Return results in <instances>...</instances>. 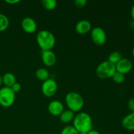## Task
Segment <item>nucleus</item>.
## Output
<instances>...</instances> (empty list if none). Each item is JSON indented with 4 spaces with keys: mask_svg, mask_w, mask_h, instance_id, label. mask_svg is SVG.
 <instances>
[{
    "mask_svg": "<svg viewBox=\"0 0 134 134\" xmlns=\"http://www.w3.org/2000/svg\"><path fill=\"white\" fill-rule=\"evenodd\" d=\"M73 126L79 133H88L92 130L93 122L87 113L82 112L75 116Z\"/></svg>",
    "mask_w": 134,
    "mask_h": 134,
    "instance_id": "obj_1",
    "label": "nucleus"
},
{
    "mask_svg": "<svg viewBox=\"0 0 134 134\" xmlns=\"http://www.w3.org/2000/svg\"><path fill=\"white\" fill-rule=\"evenodd\" d=\"M37 42L42 51L51 50L54 46L56 39L52 33L48 30H41L37 35Z\"/></svg>",
    "mask_w": 134,
    "mask_h": 134,
    "instance_id": "obj_2",
    "label": "nucleus"
},
{
    "mask_svg": "<svg viewBox=\"0 0 134 134\" xmlns=\"http://www.w3.org/2000/svg\"><path fill=\"white\" fill-rule=\"evenodd\" d=\"M65 103L69 110L74 113L78 112L83 107L84 99L79 93L70 92L65 96Z\"/></svg>",
    "mask_w": 134,
    "mask_h": 134,
    "instance_id": "obj_3",
    "label": "nucleus"
},
{
    "mask_svg": "<svg viewBox=\"0 0 134 134\" xmlns=\"http://www.w3.org/2000/svg\"><path fill=\"white\" fill-rule=\"evenodd\" d=\"M116 71V67L115 64H112L108 60L100 63L96 69V75L99 78L103 79L112 78L113 75Z\"/></svg>",
    "mask_w": 134,
    "mask_h": 134,
    "instance_id": "obj_4",
    "label": "nucleus"
},
{
    "mask_svg": "<svg viewBox=\"0 0 134 134\" xmlns=\"http://www.w3.org/2000/svg\"><path fill=\"white\" fill-rule=\"evenodd\" d=\"M15 101V93L10 88L4 87L0 88V105L3 107H10Z\"/></svg>",
    "mask_w": 134,
    "mask_h": 134,
    "instance_id": "obj_5",
    "label": "nucleus"
},
{
    "mask_svg": "<svg viewBox=\"0 0 134 134\" xmlns=\"http://www.w3.org/2000/svg\"><path fill=\"white\" fill-rule=\"evenodd\" d=\"M58 85L56 81L53 79H48L43 82L41 90L43 95L47 97H52L56 94Z\"/></svg>",
    "mask_w": 134,
    "mask_h": 134,
    "instance_id": "obj_6",
    "label": "nucleus"
},
{
    "mask_svg": "<svg viewBox=\"0 0 134 134\" xmlns=\"http://www.w3.org/2000/svg\"><path fill=\"white\" fill-rule=\"evenodd\" d=\"M91 38L97 45H103L107 39V35L102 27H95L91 30Z\"/></svg>",
    "mask_w": 134,
    "mask_h": 134,
    "instance_id": "obj_7",
    "label": "nucleus"
},
{
    "mask_svg": "<svg viewBox=\"0 0 134 134\" xmlns=\"http://www.w3.org/2000/svg\"><path fill=\"white\" fill-rule=\"evenodd\" d=\"M115 67L116 71L125 75L132 70L133 64L129 59L122 58L117 64H115Z\"/></svg>",
    "mask_w": 134,
    "mask_h": 134,
    "instance_id": "obj_8",
    "label": "nucleus"
},
{
    "mask_svg": "<svg viewBox=\"0 0 134 134\" xmlns=\"http://www.w3.org/2000/svg\"><path fill=\"white\" fill-rule=\"evenodd\" d=\"M21 26L25 32L33 34L37 30V23L35 20L30 17H26L21 22Z\"/></svg>",
    "mask_w": 134,
    "mask_h": 134,
    "instance_id": "obj_9",
    "label": "nucleus"
},
{
    "mask_svg": "<svg viewBox=\"0 0 134 134\" xmlns=\"http://www.w3.org/2000/svg\"><path fill=\"white\" fill-rule=\"evenodd\" d=\"M41 59L43 64L48 67H51L55 64L56 62V54L52 50L42 51Z\"/></svg>",
    "mask_w": 134,
    "mask_h": 134,
    "instance_id": "obj_10",
    "label": "nucleus"
},
{
    "mask_svg": "<svg viewBox=\"0 0 134 134\" xmlns=\"http://www.w3.org/2000/svg\"><path fill=\"white\" fill-rule=\"evenodd\" d=\"M48 112L53 116H60L64 111V105L60 101H52L48 104Z\"/></svg>",
    "mask_w": 134,
    "mask_h": 134,
    "instance_id": "obj_11",
    "label": "nucleus"
},
{
    "mask_svg": "<svg viewBox=\"0 0 134 134\" xmlns=\"http://www.w3.org/2000/svg\"><path fill=\"white\" fill-rule=\"evenodd\" d=\"M92 30L91 23L87 20H81L75 25V31L78 34L84 35Z\"/></svg>",
    "mask_w": 134,
    "mask_h": 134,
    "instance_id": "obj_12",
    "label": "nucleus"
},
{
    "mask_svg": "<svg viewBox=\"0 0 134 134\" xmlns=\"http://www.w3.org/2000/svg\"><path fill=\"white\" fill-rule=\"evenodd\" d=\"M122 126L127 130L134 131V112H131L122 119Z\"/></svg>",
    "mask_w": 134,
    "mask_h": 134,
    "instance_id": "obj_13",
    "label": "nucleus"
},
{
    "mask_svg": "<svg viewBox=\"0 0 134 134\" xmlns=\"http://www.w3.org/2000/svg\"><path fill=\"white\" fill-rule=\"evenodd\" d=\"M16 82V77L13 73H6L2 77V83H3L6 87L11 88Z\"/></svg>",
    "mask_w": 134,
    "mask_h": 134,
    "instance_id": "obj_14",
    "label": "nucleus"
},
{
    "mask_svg": "<svg viewBox=\"0 0 134 134\" xmlns=\"http://www.w3.org/2000/svg\"><path fill=\"white\" fill-rule=\"evenodd\" d=\"M75 117L74 112L71 110H65L60 115V119L63 123H69L73 120Z\"/></svg>",
    "mask_w": 134,
    "mask_h": 134,
    "instance_id": "obj_15",
    "label": "nucleus"
},
{
    "mask_svg": "<svg viewBox=\"0 0 134 134\" xmlns=\"http://www.w3.org/2000/svg\"><path fill=\"white\" fill-rule=\"evenodd\" d=\"M35 76L39 81L44 82L49 79L50 73L48 71L44 68H39L35 71Z\"/></svg>",
    "mask_w": 134,
    "mask_h": 134,
    "instance_id": "obj_16",
    "label": "nucleus"
},
{
    "mask_svg": "<svg viewBox=\"0 0 134 134\" xmlns=\"http://www.w3.org/2000/svg\"><path fill=\"white\" fill-rule=\"evenodd\" d=\"M9 26V20L6 15L0 13V31H3Z\"/></svg>",
    "mask_w": 134,
    "mask_h": 134,
    "instance_id": "obj_17",
    "label": "nucleus"
},
{
    "mask_svg": "<svg viewBox=\"0 0 134 134\" xmlns=\"http://www.w3.org/2000/svg\"><path fill=\"white\" fill-rule=\"evenodd\" d=\"M122 58V55L120 52H117V51H114V52H111V53L110 54L109 56L108 61L115 65V64H117Z\"/></svg>",
    "mask_w": 134,
    "mask_h": 134,
    "instance_id": "obj_18",
    "label": "nucleus"
},
{
    "mask_svg": "<svg viewBox=\"0 0 134 134\" xmlns=\"http://www.w3.org/2000/svg\"><path fill=\"white\" fill-rule=\"evenodd\" d=\"M41 3L44 8L48 10L54 9L57 5V3L55 0H42Z\"/></svg>",
    "mask_w": 134,
    "mask_h": 134,
    "instance_id": "obj_19",
    "label": "nucleus"
},
{
    "mask_svg": "<svg viewBox=\"0 0 134 134\" xmlns=\"http://www.w3.org/2000/svg\"><path fill=\"white\" fill-rule=\"evenodd\" d=\"M112 79L114 82H115L116 83L120 84L124 82V80H125V76L122 73H120L119 72L116 71L115 73V74L113 75Z\"/></svg>",
    "mask_w": 134,
    "mask_h": 134,
    "instance_id": "obj_20",
    "label": "nucleus"
},
{
    "mask_svg": "<svg viewBox=\"0 0 134 134\" xmlns=\"http://www.w3.org/2000/svg\"><path fill=\"white\" fill-rule=\"evenodd\" d=\"M77 130L72 126H67L62 130L60 134H79Z\"/></svg>",
    "mask_w": 134,
    "mask_h": 134,
    "instance_id": "obj_21",
    "label": "nucleus"
},
{
    "mask_svg": "<svg viewBox=\"0 0 134 134\" xmlns=\"http://www.w3.org/2000/svg\"><path fill=\"white\" fill-rule=\"evenodd\" d=\"M86 3H87L86 0H75V5L77 8L81 9L86 5Z\"/></svg>",
    "mask_w": 134,
    "mask_h": 134,
    "instance_id": "obj_22",
    "label": "nucleus"
},
{
    "mask_svg": "<svg viewBox=\"0 0 134 134\" xmlns=\"http://www.w3.org/2000/svg\"><path fill=\"white\" fill-rule=\"evenodd\" d=\"M127 106L131 112H134V98H131L128 100Z\"/></svg>",
    "mask_w": 134,
    "mask_h": 134,
    "instance_id": "obj_23",
    "label": "nucleus"
},
{
    "mask_svg": "<svg viewBox=\"0 0 134 134\" xmlns=\"http://www.w3.org/2000/svg\"><path fill=\"white\" fill-rule=\"evenodd\" d=\"M10 88L13 90V91L14 92V93L18 92H19L20 90L21 85H20L19 83H18V82H16V83H14V85L12 86V87Z\"/></svg>",
    "mask_w": 134,
    "mask_h": 134,
    "instance_id": "obj_24",
    "label": "nucleus"
},
{
    "mask_svg": "<svg viewBox=\"0 0 134 134\" xmlns=\"http://www.w3.org/2000/svg\"><path fill=\"white\" fill-rule=\"evenodd\" d=\"M20 1V0H5V2L9 4H16Z\"/></svg>",
    "mask_w": 134,
    "mask_h": 134,
    "instance_id": "obj_25",
    "label": "nucleus"
},
{
    "mask_svg": "<svg viewBox=\"0 0 134 134\" xmlns=\"http://www.w3.org/2000/svg\"><path fill=\"white\" fill-rule=\"evenodd\" d=\"M88 134H101L99 132H98L97 130H92L90 132L88 133Z\"/></svg>",
    "mask_w": 134,
    "mask_h": 134,
    "instance_id": "obj_26",
    "label": "nucleus"
},
{
    "mask_svg": "<svg viewBox=\"0 0 134 134\" xmlns=\"http://www.w3.org/2000/svg\"><path fill=\"white\" fill-rule=\"evenodd\" d=\"M131 16H132V18L134 21V4L132 5V9H131Z\"/></svg>",
    "mask_w": 134,
    "mask_h": 134,
    "instance_id": "obj_27",
    "label": "nucleus"
},
{
    "mask_svg": "<svg viewBox=\"0 0 134 134\" xmlns=\"http://www.w3.org/2000/svg\"><path fill=\"white\" fill-rule=\"evenodd\" d=\"M130 26L131 28H132V30H133V31H134V21L133 20L132 21V22H131L130 24Z\"/></svg>",
    "mask_w": 134,
    "mask_h": 134,
    "instance_id": "obj_28",
    "label": "nucleus"
},
{
    "mask_svg": "<svg viewBox=\"0 0 134 134\" xmlns=\"http://www.w3.org/2000/svg\"><path fill=\"white\" fill-rule=\"evenodd\" d=\"M1 85H2V77L0 75V87H1Z\"/></svg>",
    "mask_w": 134,
    "mask_h": 134,
    "instance_id": "obj_29",
    "label": "nucleus"
},
{
    "mask_svg": "<svg viewBox=\"0 0 134 134\" xmlns=\"http://www.w3.org/2000/svg\"><path fill=\"white\" fill-rule=\"evenodd\" d=\"M132 54H133V56L134 57V47H133V48H132Z\"/></svg>",
    "mask_w": 134,
    "mask_h": 134,
    "instance_id": "obj_30",
    "label": "nucleus"
},
{
    "mask_svg": "<svg viewBox=\"0 0 134 134\" xmlns=\"http://www.w3.org/2000/svg\"><path fill=\"white\" fill-rule=\"evenodd\" d=\"M79 134H88V133H79Z\"/></svg>",
    "mask_w": 134,
    "mask_h": 134,
    "instance_id": "obj_31",
    "label": "nucleus"
}]
</instances>
